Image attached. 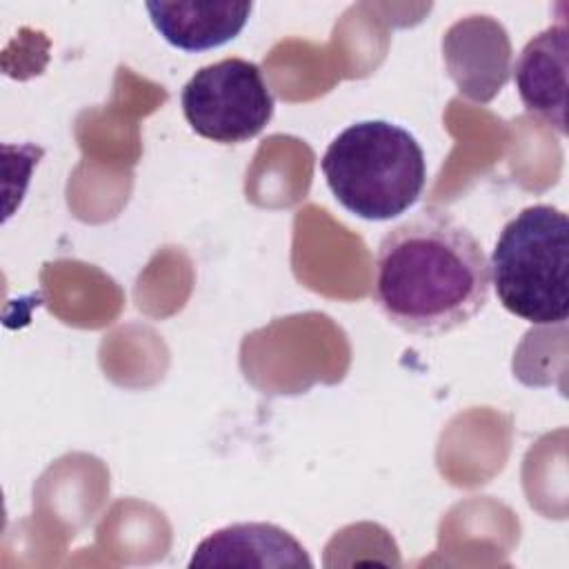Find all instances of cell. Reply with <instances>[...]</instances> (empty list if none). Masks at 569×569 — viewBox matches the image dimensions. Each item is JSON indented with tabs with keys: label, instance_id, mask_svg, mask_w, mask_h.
<instances>
[{
	"label": "cell",
	"instance_id": "obj_1",
	"mask_svg": "<svg viewBox=\"0 0 569 569\" xmlns=\"http://www.w3.org/2000/svg\"><path fill=\"white\" fill-rule=\"evenodd\" d=\"M373 302L398 329L436 338L473 320L491 293L480 240L449 211L422 209L376 249Z\"/></svg>",
	"mask_w": 569,
	"mask_h": 569
},
{
	"label": "cell",
	"instance_id": "obj_2",
	"mask_svg": "<svg viewBox=\"0 0 569 569\" xmlns=\"http://www.w3.org/2000/svg\"><path fill=\"white\" fill-rule=\"evenodd\" d=\"M320 169L349 213L378 222L409 211L427 182L420 142L389 120H360L342 129L329 142Z\"/></svg>",
	"mask_w": 569,
	"mask_h": 569
},
{
	"label": "cell",
	"instance_id": "obj_3",
	"mask_svg": "<svg viewBox=\"0 0 569 569\" xmlns=\"http://www.w3.org/2000/svg\"><path fill=\"white\" fill-rule=\"evenodd\" d=\"M502 307L531 322L569 316V218L553 204H531L500 231L489 260Z\"/></svg>",
	"mask_w": 569,
	"mask_h": 569
},
{
	"label": "cell",
	"instance_id": "obj_4",
	"mask_svg": "<svg viewBox=\"0 0 569 569\" xmlns=\"http://www.w3.org/2000/svg\"><path fill=\"white\" fill-rule=\"evenodd\" d=\"M180 104L189 127L213 142L236 144L258 136L273 118V93L260 67L222 58L198 69L182 87Z\"/></svg>",
	"mask_w": 569,
	"mask_h": 569
},
{
	"label": "cell",
	"instance_id": "obj_5",
	"mask_svg": "<svg viewBox=\"0 0 569 569\" xmlns=\"http://www.w3.org/2000/svg\"><path fill=\"white\" fill-rule=\"evenodd\" d=\"M569 31L565 20L533 36L518 53L513 80L529 116L567 133Z\"/></svg>",
	"mask_w": 569,
	"mask_h": 569
},
{
	"label": "cell",
	"instance_id": "obj_6",
	"mask_svg": "<svg viewBox=\"0 0 569 569\" xmlns=\"http://www.w3.org/2000/svg\"><path fill=\"white\" fill-rule=\"evenodd\" d=\"M189 567H311L305 547L271 522H238L198 542Z\"/></svg>",
	"mask_w": 569,
	"mask_h": 569
},
{
	"label": "cell",
	"instance_id": "obj_7",
	"mask_svg": "<svg viewBox=\"0 0 569 569\" xmlns=\"http://www.w3.org/2000/svg\"><path fill=\"white\" fill-rule=\"evenodd\" d=\"M156 31L176 49L207 51L233 40L247 24L251 2H147Z\"/></svg>",
	"mask_w": 569,
	"mask_h": 569
}]
</instances>
